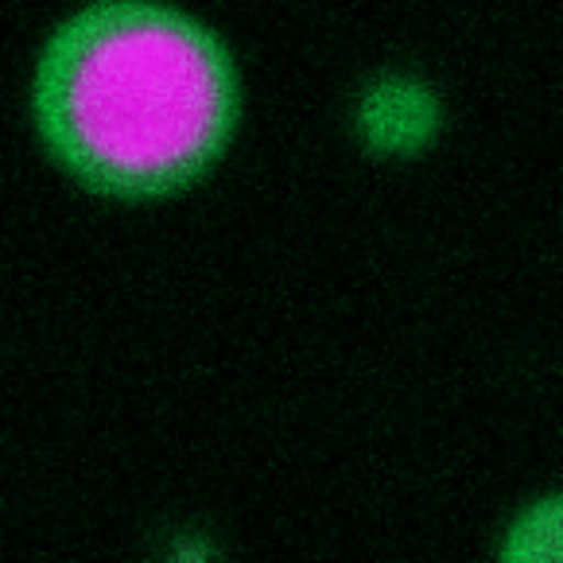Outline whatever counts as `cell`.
I'll list each match as a JSON object with an SVG mask.
<instances>
[{"mask_svg": "<svg viewBox=\"0 0 563 563\" xmlns=\"http://www.w3.org/2000/svg\"><path fill=\"white\" fill-rule=\"evenodd\" d=\"M51 156L117 199L195 183L238 124V70L191 16L152 0H101L51 35L35 70Z\"/></svg>", "mask_w": 563, "mask_h": 563, "instance_id": "6da1fadb", "label": "cell"}]
</instances>
